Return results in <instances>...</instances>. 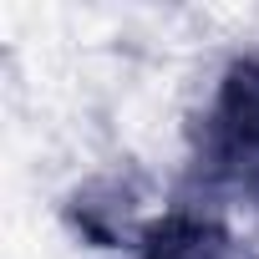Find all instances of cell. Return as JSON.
Instances as JSON below:
<instances>
[{"instance_id": "obj_2", "label": "cell", "mask_w": 259, "mask_h": 259, "mask_svg": "<svg viewBox=\"0 0 259 259\" xmlns=\"http://www.w3.org/2000/svg\"><path fill=\"white\" fill-rule=\"evenodd\" d=\"M133 259H254V249L213 213L173 208L138 234Z\"/></svg>"}, {"instance_id": "obj_1", "label": "cell", "mask_w": 259, "mask_h": 259, "mask_svg": "<svg viewBox=\"0 0 259 259\" xmlns=\"http://www.w3.org/2000/svg\"><path fill=\"white\" fill-rule=\"evenodd\" d=\"M193 173L224 193H259V51L224 66L193 127Z\"/></svg>"}]
</instances>
